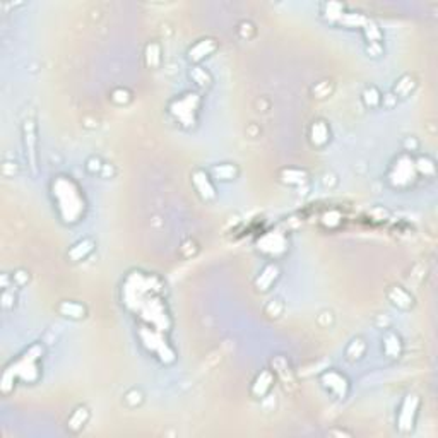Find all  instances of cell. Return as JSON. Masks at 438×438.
I'll return each instance as SVG.
<instances>
[{"label": "cell", "instance_id": "cell-18", "mask_svg": "<svg viewBox=\"0 0 438 438\" xmlns=\"http://www.w3.org/2000/svg\"><path fill=\"white\" fill-rule=\"evenodd\" d=\"M284 173H288V175H291V178H288V183H301L303 180H305V173L300 171V170H284Z\"/></svg>", "mask_w": 438, "mask_h": 438}, {"label": "cell", "instance_id": "cell-3", "mask_svg": "<svg viewBox=\"0 0 438 438\" xmlns=\"http://www.w3.org/2000/svg\"><path fill=\"white\" fill-rule=\"evenodd\" d=\"M193 185H195L197 192L201 193L204 199H212L216 193H214V187L209 182L207 175L204 171H195L193 173Z\"/></svg>", "mask_w": 438, "mask_h": 438}, {"label": "cell", "instance_id": "cell-9", "mask_svg": "<svg viewBox=\"0 0 438 438\" xmlns=\"http://www.w3.org/2000/svg\"><path fill=\"white\" fill-rule=\"evenodd\" d=\"M328 139V130L325 127V123L323 122H315L312 127V141L313 144H317V146H322V144H325Z\"/></svg>", "mask_w": 438, "mask_h": 438}, {"label": "cell", "instance_id": "cell-7", "mask_svg": "<svg viewBox=\"0 0 438 438\" xmlns=\"http://www.w3.org/2000/svg\"><path fill=\"white\" fill-rule=\"evenodd\" d=\"M277 277V267L276 266H267L266 269H264V272L260 274V277L257 279V286L258 290H267L269 286H271V282L276 279Z\"/></svg>", "mask_w": 438, "mask_h": 438}, {"label": "cell", "instance_id": "cell-8", "mask_svg": "<svg viewBox=\"0 0 438 438\" xmlns=\"http://www.w3.org/2000/svg\"><path fill=\"white\" fill-rule=\"evenodd\" d=\"M271 383H272V377L269 371H262L260 375L257 377L255 380V385H253V394L255 396H264L266 392L271 389Z\"/></svg>", "mask_w": 438, "mask_h": 438}, {"label": "cell", "instance_id": "cell-2", "mask_svg": "<svg viewBox=\"0 0 438 438\" xmlns=\"http://www.w3.org/2000/svg\"><path fill=\"white\" fill-rule=\"evenodd\" d=\"M214 50H216V43H214L212 39H201V41L195 43L190 48L188 57H190V60L199 62V60H202L204 57H207L211 52H214Z\"/></svg>", "mask_w": 438, "mask_h": 438}, {"label": "cell", "instance_id": "cell-12", "mask_svg": "<svg viewBox=\"0 0 438 438\" xmlns=\"http://www.w3.org/2000/svg\"><path fill=\"white\" fill-rule=\"evenodd\" d=\"M87 409L86 407H79V409H76V412L72 414V418L69 420V426L72 428V430H77V428H81L84 423H86L87 420Z\"/></svg>", "mask_w": 438, "mask_h": 438}, {"label": "cell", "instance_id": "cell-6", "mask_svg": "<svg viewBox=\"0 0 438 438\" xmlns=\"http://www.w3.org/2000/svg\"><path fill=\"white\" fill-rule=\"evenodd\" d=\"M60 312L63 313L65 317H71V318H82L86 315V308L79 303H74V301H65L60 305Z\"/></svg>", "mask_w": 438, "mask_h": 438}, {"label": "cell", "instance_id": "cell-5", "mask_svg": "<svg viewBox=\"0 0 438 438\" xmlns=\"http://www.w3.org/2000/svg\"><path fill=\"white\" fill-rule=\"evenodd\" d=\"M24 141H26V154L29 152L31 154V166L34 168V142H36V139H34V123L33 120H26L24 122Z\"/></svg>", "mask_w": 438, "mask_h": 438}, {"label": "cell", "instance_id": "cell-16", "mask_svg": "<svg viewBox=\"0 0 438 438\" xmlns=\"http://www.w3.org/2000/svg\"><path fill=\"white\" fill-rule=\"evenodd\" d=\"M190 76L195 79L197 81V84H202V86H206V84H209V76L204 71H201V69L199 67H195V69H192L190 71Z\"/></svg>", "mask_w": 438, "mask_h": 438}, {"label": "cell", "instance_id": "cell-14", "mask_svg": "<svg viewBox=\"0 0 438 438\" xmlns=\"http://www.w3.org/2000/svg\"><path fill=\"white\" fill-rule=\"evenodd\" d=\"M412 87H414V81H412V77L411 76H404L399 82H397L396 94H397V96H406V94L409 93Z\"/></svg>", "mask_w": 438, "mask_h": 438}, {"label": "cell", "instance_id": "cell-17", "mask_svg": "<svg viewBox=\"0 0 438 438\" xmlns=\"http://www.w3.org/2000/svg\"><path fill=\"white\" fill-rule=\"evenodd\" d=\"M146 58H147V65L151 63V58H156V62L159 63V48H158L156 43L147 45V48H146Z\"/></svg>", "mask_w": 438, "mask_h": 438}, {"label": "cell", "instance_id": "cell-10", "mask_svg": "<svg viewBox=\"0 0 438 438\" xmlns=\"http://www.w3.org/2000/svg\"><path fill=\"white\" fill-rule=\"evenodd\" d=\"M91 250H93V243L89 240H82V242H79L77 245L72 247V250L69 252V255H71L74 260H81V258L86 257L87 253H91Z\"/></svg>", "mask_w": 438, "mask_h": 438}, {"label": "cell", "instance_id": "cell-4", "mask_svg": "<svg viewBox=\"0 0 438 438\" xmlns=\"http://www.w3.org/2000/svg\"><path fill=\"white\" fill-rule=\"evenodd\" d=\"M418 406V399L416 396H407L404 404H402V411L399 412V425L401 428H411L412 426V420L409 418V411L416 409ZM411 414H414V411H411Z\"/></svg>", "mask_w": 438, "mask_h": 438}, {"label": "cell", "instance_id": "cell-15", "mask_svg": "<svg viewBox=\"0 0 438 438\" xmlns=\"http://www.w3.org/2000/svg\"><path fill=\"white\" fill-rule=\"evenodd\" d=\"M214 175H216L217 178H221V180H230V178L235 177V168L231 166V164H219V166L214 168Z\"/></svg>", "mask_w": 438, "mask_h": 438}, {"label": "cell", "instance_id": "cell-1", "mask_svg": "<svg viewBox=\"0 0 438 438\" xmlns=\"http://www.w3.org/2000/svg\"><path fill=\"white\" fill-rule=\"evenodd\" d=\"M322 383L325 389H328L331 392H334L337 397H344L347 392V380L341 373H337L334 370L325 371L322 375Z\"/></svg>", "mask_w": 438, "mask_h": 438}, {"label": "cell", "instance_id": "cell-13", "mask_svg": "<svg viewBox=\"0 0 438 438\" xmlns=\"http://www.w3.org/2000/svg\"><path fill=\"white\" fill-rule=\"evenodd\" d=\"M363 101H365V104L366 106H370V108H375V106H378V104H380V94H378V91L375 87H366L365 89V93H363Z\"/></svg>", "mask_w": 438, "mask_h": 438}, {"label": "cell", "instance_id": "cell-11", "mask_svg": "<svg viewBox=\"0 0 438 438\" xmlns=\"http://www.w3.org/2000/svg\"><path fill=\"white\" fill-rule=\"evenodd\" d=\"M390 300L396 303V305H399V306H402V308H407L411 305V298H409V295H407V293L402 290V288H394V290L390 291Z\"/></svg>", "mask_w": 438, "mask_h": 438}]
</instances>
